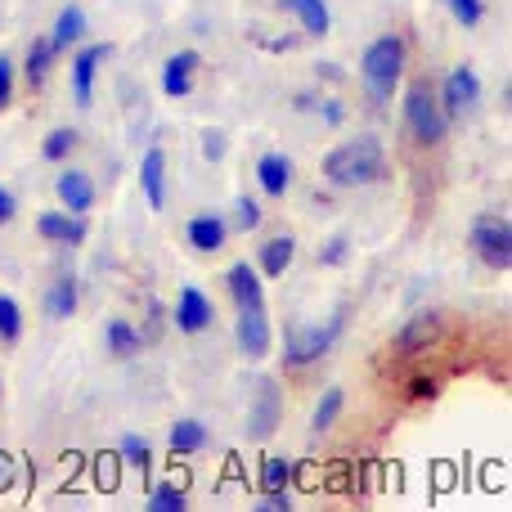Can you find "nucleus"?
Masks as SVG:
<instances>
[{
    "instance_id": "nucleus-24",
    "label": "nucleus",
    "mask_w": 512,
    "mask_h": 512,
    "mask_svg": "<svg viewBox=\"0 0 512 512\" xmlns=\"http://www.w3.org/2000/svg\"><path fill=\"white\" fill-rule=\"evenodd\" d=\"M436 328H441V324H436V315H414V319H409V324H405V333L396 337V351H400V355H414L418 346H427V342H432V337H436Z\"/></svg>"
},
{
    "instance_id": "nucleus-12",
    "label": "nucleus",
    "mask_w": 512,
    "mask_h": 512,
    "mask_svg": "<svg viewBox=\"0 0 512 512\" xmlns=\"http://www.w3.org/2000/svg\"><path fill=\"white\" fill-rule=\"evenodd\" d=\"M54 189H59L63 212H72V216H86L90 207H95V180H90L86 171H77V167L63 171V176L54 180Z\"/></svg>"
},
{
    "instance_id": "nucleus-17",
    "label": "nucleus",
    "mask_w": 512,
    "mask_h": 512,
    "mask_svg": "<svg viewBox=\"0 0 512 512\" xmlns=\"http://www.w3.org/2000/svg\"><path fill=\"white\" fill-rule=\"evenodd\" d=\"M256 180H261V189L270 198H283L292 185V162L283 158V153H261V162H256Z\"/></svg>"
},
{
    "instance_id": "nucleus-35",
    "label": "nucleus",
    "mask_w": 512,
    "mask_h": 512,
    "mask_svg": "<svg viewBox=\"0 0 512 512\" xmlns=\"http://www.w3.org/2000/svg\"><path fill=\"white\" fill-rule=\"evenodd\" d=\"M256 508H265V512H292V499H288V490H265V499Z\"/></svg>"
},
{
    "instance_id": "nucleus-37",
    "label": "nucleus",
    "mask_w": 512,
    "mask_h": 512,
    "mask_svg": "<svg viewBox=\"0 0 512 512\" xmlns=\"http://www.w3.org/2000/svg\"><path fill=\"white\" fill-rule=\"evenodd\" d=\"M203 140H207V144H203V153H207V158H221V153H225V144H221L225 135H221V131H207Z\"/></svg>"
},
{
    "instance_id": "nucleus-22",
    "label": "nucleus",
    "mask_w": 512,
    "mask_h": 512,
    "mask_svg": "<svg viewBox=\"0 0 512 512\" xmlns=\"http://www.w3.org/2000/svg\"><path fill=\"white\" fill-rule=\"evenodd\" d=\"M167 445H171V454H198L207 445V427L198 418H176L167 432Z\"/></svg>"
},
{
    "instance_id": "nucleus-26",
    "label": "nucleus",
    "mask_w": 512,
    "mask_h": 512,
    "mask_svg": "<svg viewBox=\"0 0 512 512\" xmlns=\"http://www.w3.org/2000/svg\"><path fill=\"white\" fill-rule=\"evenodd\" d=\"M50 63H54V45H50V36H41V41H32V50H27V81L32 86H41L45 77H50Z\"/></svg>"
},
{
    "instance_id": "nucleus-28",
    "label": "nucleus",
    "mask_w": 512,
    "mask_h": 512,
    "mask_svg": "<svg viewBox=\"0 0 512 512\" xmlns=\"http://www.w3.org/2000/svg\"><path fill=\"white\" fill-rule=\"evenodd\" d=\"M23 337V306L0 292V342H18Z\"/></svg>"
},
{
    "instance_id": "nucleus-15",
    "label": "nucleus",
    "mask_w": 512,
    "mask_h": 512,
    "mask_svg": "<svg viewBox=\"0 0 512 512\" xmlns=\"http://www.w3.org/2000/svg\"><path fill=\"white\" fill-rule=\"evenodd\" d=\"M225 283H230V297L234 306H265V288H261V274L252 270L248 261H234L230 274H225Z\"/></svg>"
},
{
    "instance_id": "nucleus-7",
    "label": "nucleus",
    "mask_w": 512,
    "mask_h": 512,
    "mask_svg": "<svg viewBox=\"0 0 512 512\" xmlns=\"http://www.w3.org/2000/svg\"><path fill=\"white\" fill-rule=\"evenodd\" d=\"M441 113L445 117H463L468 108H477L481 104V77H477V68H468V63H459V68H450V77H445V86H441Z\"/></svg>"
},
{
    "instance_id": "nucleus-3",
    "label": "nucleus",
    "mask_w": 512,
    "mask_h": 512,
    "mask_svg": "<svg viewBox=\"0 0 512 512\" xmlns=\"http://www.w3.org/2000/svg\"><path fill=\"white\" fill-rule=\"evenodd\" d=\"M342 337V310H337L328 324H288L283 328V360L292 369H306V364L324 360L333 351V342Z\"/></svg>"
},
{
    "instance_id": "nucleus-13",
    "label": "nucleus",
    "mask_w": 512,
    "mask_h": 512,
    "mask_svg": "<svg viewBox=\"0 0 512 512\" xmlns=\"http://www.w3.org/2000/svg\"><path fill=\"white\" fill-rule=\"evenodd\" d=\"M185 239H189V248L194 252H221L225 243H230V225H225V216L203 212V216H194V221L185 225Z\"/></svg>"
},
{
    "instance_id": "nucleus-14",
    "label": "nucleus",
    "mask_w": 512,
    "mask_h": 512,
    "mask_svg": "<svg viewBox=\"0 0 512 512\" xmlns=\"http://www.w3.org/2000/svg\"><path fill=\"white\" fill-rule=\"evenodd\" d=\"M140 189H144V198H149L153 212L167 207V153L162 149H149L140 158Z\"/></svg>"
},
{
    "instance_id": "nucleus-34",
    "label": "nucleus",
    "mask_w": 512,
    "mask_h": 512,
    "mask_svg": "<svg viewBox=\"0 0 512 512\" xmlns=\"http://www.w3.org/2000/svg\"><path fill=\"white\" fill-rule=\"evenodd\" d=\"M14 104V59L0 54V108Z\"/></svg>"
},
{
    "instance_id": "nucleus-2",
    "label": "nucleus",
    "mask_w": 512,
    "mask_h": 512,
    "mask_svg": "<svg viewBox=\"0 0 512 512\" xmlns=\"http://www.w3.org/2000/svg\"><path fill=\"white\" fill-rule=\"evenodd\" d=\"M400 77H405V41H400L396 32L369 41V50H364V59H360V81L373 104H391Z\"/></svg>"
},
{
    "instance_id": "nucleus-6",
    "label": "nucleus",
    "mask_w": 512,
    "mask_h": 512,
    "mask_svg": "<svg viewBox=\"0 0 512 512\" xmlns=\"http://www.w3.org/2000/svg\"><path fill=\"white\" fill-rule=\"evenodd\" d=\"M234 342H239V351L248 355V360H265L274 346V328H270V315H265V306H243L239 319H234Z\"/></svg>"
},
{
    "instance_id": "nucleus-25",
    "label": "nucleus",
    "mask_w": 512,
    "mask_h": 512,
    "mask_svg": "<svg viewBox=\"0 0 512 512\" xmlns=\"http://www.w3.org/2000/svg\"><path fill=\"white\" fill-rule=\"evenodd\" d=\"M342 405H346L342 387H328V391H324V396H319L315 414H310V432H328V427H333V423H337V414H342Z\"/></svg>"
},
{
    "instance_id": "nucleus-19",
    "label": "nucleus",
    "mask_w": 512,
    "mask_h": 512,
    "mask_svg": "<svg viewBox=\"0 0 512 512\" xmlns=\"http://www.w3.org/2000/svg\"><path fill=\"white\" fill-rule=\"evenodd\" d=\"M81 36H86V9H81V5H68L59 18H54V32H50L54 54H63L68 45H77Z\"/></svg>"
},
{
    "instance_id": "nucleus-29",
    "label": "nucleus",
    "mask_w": 512,
    "mask_h": 512,
    "mask_svg": "<svg viewBox=\"0 0 512 512\" xmlns=\"http://www.w3.org/2000/svg\"><path fill=\"white\" fill-rule=\"evenodd\" d=\"M72 149H77V131H68V126H59V131H50V135H45V144H41V158H45V162H63Z\"/></svg>"
},
{
    "instance_id": "nucleus-4",
    "label": "nucleus",
    "mask_w": 512,
    "mask_h": 512,
    "mask_svg": "<svg viewBox=\"0 0 512 512\" xmlns=\"http://www.w3.org/2000/svg\"><path fill=\"white\" fill-rule=\"evenodd\" d=\"M405 126L418 144H441L445 131H450V117L441 113V99L427 86H409L405 95Z\"/></svg>"
},
{
    "instance_id": "nucleus-9",
    "label": "nucleus",
    "mask_w": 512,
    "mask_h": 512,
    "mask_svg": "<svg viewBox=\"0 0 512 512\" xmlns=\"http://www.w3.org/2000/svg\"><path fill=\"white\" fill-rule=\"evenodd\" d=\"M108 50L113 45H81L77 54H72V99H77V108H90V99H95V77H99V63L108 59Z\"/></svg>"
},
{
    "instance_id": "nucleus-38",
    "label": "nucleus",
    "mask_w": 512,
    "mask_h": 512,
    "mask_svg": "<svg viewBox=\"0 0 512 512\" xmlns=\"http://www.w3.org/2000/svg\"><path fill=\"white\" fill-rule=\"evenodd\" d=\"M342 261H346V239H333L324 252V265H342Z\"/></svg>"
},
{
    "instance_id": "nucleus-8",
    "label": "nucleus",
    "mask_w": 512,
    "mask_h": 512,
    "mask_svg": "<svg viewBox=\"0 0 512 512\" xmlns=\"http://www.w3.org/2000/svg\"><path fill=\"white\" fill-rule=\"evenodd\" d=\"M279 418H283L279 382L261 378V387H256V400H252V409H248V436H252V441H265V436L279 427Z\"/></svg>"
},
{
    "instance_id": "nucleus-1",
    "label": "nucleus",
    "mask_w": 512,
    "mask_h": 512,
    "mask_svg": "<svg viewBox=\"0 0 512 512\" xmlns=\"http://www.w3.org/2000/svg\"><path fill=\"white\" fill-rule=\"evenodd\" d=\"M382 176H387V153H382V144L373 135L337 144L324 158V180L333 189H364V185H378Z\"/></svg>"
},
{
    "instance_id": "nucleus-10",
    "label": "nucleus",
    "mask_w": 512,
    "mask_h": 512,
    "mask_svg": "<svg viewBox=\"0 0 512 512\" xmlns=\"http://www.w3.org/2000/svg\"><path fill=\"white\" fill-rule=\"evenodd\" d=\"M212 319H216L212 297H207L198 283H185V288H180V297H176V328L194 337V333H207V328H212Z\"/></svg>"
},
{
    "instance_id": "nucleus-27",
    "label": "nucleus",
    "mask_w": 512,
    "mask_h": 512,
    "mask_svg": "<svg viewBox=\"0 0 512 512\" xmlns=\"http://www.w3.org/2000/svg\"><path fill=\"white\" fill-rule=\"evenodd\" d=\"M185 508H189V499H185V490H180L176 481H162V486H153L149 512H185Z\"/></svg>"
},
{
    "instance_id": "nucleus-11",
    "label": "nucleus",
    "mask_w": 512,
    "mask_h": 512,
    "mask_svg": "<svg viewBox=\"0 0 512 512\" xmlns=\"http://www.w3.org/2000/svg\"><path fill=\"white\" fill-rule=\"evenodd\" d=\"M198 68H203V54L198 50H176L167 63H162V95H171V99L194 95Z\"/></svg>"
},
{
    "instance_id": "nucleus-33",
    "label": "nucleus",
    "mask_w": 512,
    "mask_h": 512,
    "mask_svg": "<svg viewBox=\"0 0 512 512\" xmlns=\"http://www.w3.org/2000/svg\"><path fill=\"white\" fill-rule=\"evenodd\" d=\"M234 225H239V230H256V225H261V207H256L252 198H239V203H234Z\"/></svg>"
},
{
    "instance_id": "nucleus-18",
    "label": "nucleus",
    "mask_w": 512,
    "mask_h": 512,
    "mask_svg": "<svg viewBox=\"0 0 512 512\" xmlns=\"http://www.w3.org/2000/svg\"><path fill=\"white\" fill-rule=\"evenodd\" d=\"M104 346H108V355H117V360H131V355H140L144 337H140V328H135L131 319H108L104 324Z\"/></svg>"
},
{
    "instance_id": "nucleus-31",
    "label": "nucleus",
    "mask_w": 512,
    "mask_h": 512,
    "mask_svg": "<svg viewBox=\"0 0 512 512\" xmlns=\"http://www.w3.org/2000/svg\"><path fill=\"white\" fill-rule=\"evenodd\" d=\"M445 5L459 27H481V18H486V0H445Z\"/></svg>"
},
{
    "instance_id": "nucleus-23",
    "label": "nucleus",
    "mask_w": 512,
    "mask_h": 512,
    "mask_svg": "<svg viewBox=\"0 0 512 512\" xmlns=\"http://www.w3.org/2000/svg\"><path fill=\"white\" fill-rule=\"evenodd\" d=\"M45 315L50 319H72L77 315V279H54L45 292Z\"/></svg>"
},
{
    "instance_id": "nucleus-30",
    "label": "nucleus",
    "mask_w": 512,
    "mask_h": 512,
    "mask_svg": "<svg viewBox=\"0 0 512 512\" xmlns=\"http://www.w3.org/2000/svg\"><path fill=\"white\" fill-rule=\"evenodd\" d=\"M122 459H126V468L149 472V463H153L149 441H144V436H135V432H126V436H122Z\"/></svg>"
},
{
    "instance_id": "nucleus-36",
    "label": "nucleus",
    "mask_w": 512,
    "mask_h": 512,
    "mask_svg": "<svg viewBox=\"0 0 512 512\" xmlns=\"http://www.w3.org/2000/svg\"><path fill=\"white\" fill-rule=\"evenodd\" d=\"M14 212H18L14 194H9V189H5V185H0V225H9V221H14Z\"/></svg>"
},
{
    "instance_id": "nucleus-20",
    "label": "nucleus",
    "mask_w": 512,
    "mask_h": 512,
    "mask_svg": "<svg viewBox=\"0 0 512 512\" xmlns=\"http://www.w3.org/2000/svg\"><path fill=\"white\" fill-rule=\"evenodd\" d=\"M283 9H292V14H297V23L306 27L310 36H328V27H333L328 0H283Z\"/></svg>"
},
{
    "instance_id": "nucleus-5",
    "label": "nucleus",
    "mask_w": 512,
    "mask_h": 512,
    "mask_svg": "<svg viewBox=\"0 0 512 512\" xmlns=\"http://www.w3.org/2000/svg\"><path fill=\"white\" fill-rule=\"evenodd\" d=\"M472 248L477 256L490 265V270L504 274L512 265V225L504 212H481L477 221H472Z\"/></svg>"
},
{
    "instance_id": "nucleus-21",
    "label": "nucleus",
    "mask_w": 512,
    "mask_h": 512,
    "mask_svg": "<svg viewBox=\"0 0 512 512\" xmlns=\"http://www.w3.org/2000/svg\"><path fill=\"white\" fill-rule=\"evenodd\" d=\"M292 256H297V239H292V234L270 239L261 248V274H265V279H283V270L292 265Z\"/></svg>"
},
{
    "instance_id": "nucleus-39",
    "label": "nucleus",
    "mask_w": 512,
    "mask_h": 512,
    "mask_svg": "<svg viewBox=\"0 0 512 512\" xmlns=\"http://www.w3.org/2000/svg\"><path fill=\"white\" fill-rule=\"evenodd\" d=\"M409 396H414V400H427V396H436V382H432V378H418L414 387H409Z\"/></svg>"
},
{
    "instance_id": "nucleus-16",
    "label": "nucleus",
    "mask_w": 512,
    "mask_h": 512,
    "mask_svg": "<svg viewBox=\"0 0 512 512\" xmlns=\"http://www.w3.org/2000/svg\"><path fill=\"white\" fill-rule=\"evenodd\" d=\"M36 234L50 243H81L86 239V221L72 212H41V221H36Z\"/></svg>"
},
{
    "instance_id": "nucleus-32",
    "label": "nucleus",
    "mask_w": 512,
    "mask_h": 512,
    "mask_svg": "<svg viewBox=\"0 0 512 512\" xmlns=\"http://www.w3.org/2000/svg\"><path fill=\"white\" fill-rule=\"evenodd\" d=\"M292 481V463L288 459H265L261 463V486L265 490H288Z\"/></svg>"
}]
</instances>
